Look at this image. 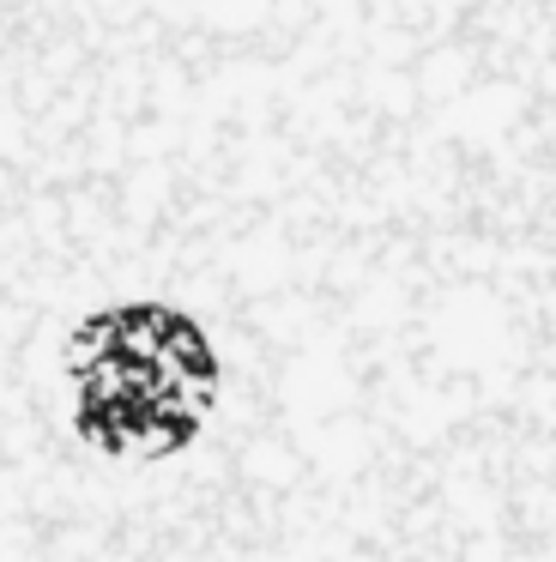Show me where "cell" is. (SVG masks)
<instances>
[{
    "instance_id": "cell-1",
    "label": "cell",
    "mask_w": 556,
    "mask_h": 562,
    "mask_svg": "<svg viewBox=\"0 0 556 562\" xmlns=\"http://www.w3.org/2000/svg\"><path fill=\"white\" fill-rule=\"evenodd\" d=\"M248 357L230 315L164 279L103 284L43 345V412L97 484H176L230 441Z\"/></svg>"
}]
</instances>
